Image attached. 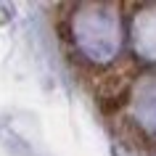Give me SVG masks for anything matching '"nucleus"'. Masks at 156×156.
Wrapping results in <instances>:
<instances>
[{
	"instance_id": "f257e3e1",
	"label": "nucleus",
	"mask_w": 156,
	"mask_h": 156,
	"mask_svg": "<svg viewBox=\"0 0 156 156\" xmlns=\"http://www.w3.org/2000/svg\"><path fill=\"white\" fill-rule=\"evenodd\" d=\"M127 103V90L119 93V95H108V98H101V111L106 116L116 114V111H122V106Z\"/></svg>"
}]
</instances>
